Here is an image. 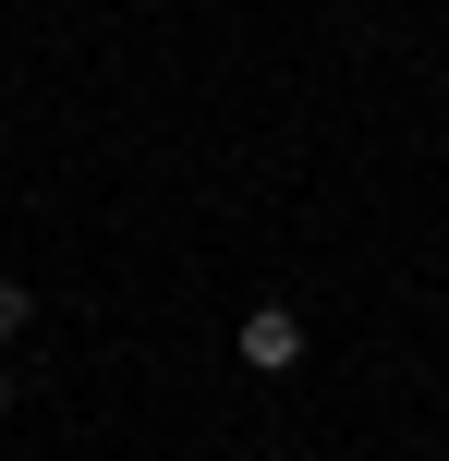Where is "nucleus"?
Masks as SVG:
<instances>
[{
    "instance_id": "obj_2",
    "label": "nucleus",
    "mask_w": 449,
    "mask_h": 461,
    "mask_svg": "<svg viewBox=\"0 0 449 461\" xmlns=\"http://www.w3.org/2000/svg\"><path fill=\"white\" fill-rule=\"evenodd\" d=\"M24 328H37V292H24V279H0V340H24Z\"/></svg>"
},
{
    "instance_id": "obj_3",
    "label": "nucleus",
    "mask_w": 449,
    "mask_h": 461,
    "mask_svg": "<svg viewBox=\"0 0 449 461\" xmlns=\"http://www.w3.org/2000/svg\"><path fill=\"white\" fill-rule=\"evenodd\" d=\"M0 413H13V376H0Z\"/></svg>"
},
{
    "instance_id": "obj_1",
    "label": "nucleus",
    "mask_w": 449,
    "mask_h": 461,
    "mask_svg": "<svg viewBox=\"0 0 449 461\" xmlns=\"http://www.w3.org/2000/svg\"><path fill=\"white\" fill-rule=\"evenodd\" d=\"M231 352H243L256 376H292V365H304V316H292V303H256V316L231 328Z\"/></svg>"
}]
</instances>
